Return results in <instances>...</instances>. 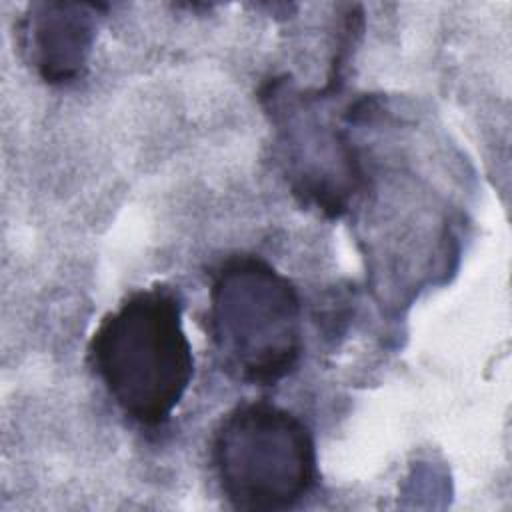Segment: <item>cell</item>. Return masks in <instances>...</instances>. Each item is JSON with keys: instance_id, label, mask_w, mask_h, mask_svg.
Masks as SVG:
<instances>
[{"instance_id": "3", "label": "cell", "mask_w": 512, "mask_h": 512, "mask_svg": "<svg viewBox=\"0 0 512 512\" xmlns=\"http://www.w3.org/2000/svg\"><path fill=\"white\" fill-rule=\"evenodd\" d=\"M210 464L222 496L236 510H290L318 482L310 426L266 400L242 402L220 418L210 438Z\"/></svg>"}, {"instance_id": "5", "label": "cell", "mask_w": 512, "mask_h": 512, "mask_svg": "<svg viewBox=\"0 0 512 512\" xmlns=\"http://www.w3.org/2000/svg\"><path fill=\"white\" fill-rule=\"evenodd\" d=\"M104 8L78 2L28 6L20 20V44L28 64L46 84H72L84 74Z\"/></svg>"}, {"instance_id": "4", "label": "cell", "mask_w": 512, "mask_h": 512, "mask_svg": "<svg viewBox=\"0 0 512 512\" xmlns=\"http://www.w3.org/2000/svg\"><path fill=\"white\" fill-rule=\"evenodd\" d=\"M276 130V152L292 194L328 218L348 212L364 186L360 156L348 134L324 114L320 92L274 80L262 96Z\"/></svg>"}, {"instance_id": "2", "label": "cell", "mask_w": 512, "mask_h": 512, "mask_svg": "<svg viewBox=\"0 0 512 512\" xmlns=\"http://www.w3.org/2000/svg\"><path fill=\"white\" fill-rule=\"evenodd\" d=\"M208 332L232 378L276 386L296 370L304 348L298 288L260 256H230L212 272Z\"/></svg>"}, {"instance_id": "1", "label": "cell", "mask_w": 512, "mask_h": 512, "mask_svg": "<svg viewBox=\"0 0 512 512\" xmlns=\"http://www.w3.org/2000/svg\"><path fill=\"white\" fill-rule=\"evenodd\" d=\"M88 358L122 416L146 430L164 426L194 378L180 296L166 284L130 292L96 326Z\"/></svg>"}]
</instances>
